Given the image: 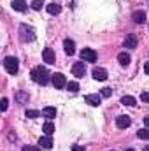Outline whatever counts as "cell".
Masks as SVG:
<instances>
[{
    "instance_id": "cell-24",
    "label": "cell",
    "mask_w": 149,
    "mask_h": 151,
    "mask_svg": "<svg viewBox=\"0 0 149 151\" xmlns=\"http://www.w3.org/2000/svg\"><path fill=\"white\" fill-rule=\"evenodd\" d=\"M42 5H44L42 0H34V2H32V9H34V11H40Z\"/></svg>"
},
{
    "instance_id": "cell-32",
    "label": "cell",
    "mask_w": 149,
    "mask_h": 151,
    "mask_svg": "<svg viewBox=\"0 0 149 151\" xmlns=\"http://www.w3.org/2000/svg\"><path fill=\"white\" fill-rule=\"evenodd\" d=\"M144 123H146V125L149 127V116H146V118H144Z\"/></svg>"
},
{
    "instance_id": "cell-26",
    "label": "cell",
    "mask_w": 149,
    "mask_h": 151,
    "mask_svg": "<svg viewBox=\"0 0 149 151\" xmlns=\"http://www.w3.org/2000/svg\"><path fill=\"white\" fill-rule=\"evenodd\" d=\"M21 151H40V146H23Z\"/></svg>"
},
{
    "instance_id": "cell-8",
    "label": "cell",
    "mask_w": 149,
    "mask_h": 151,
    "mask_svg": "<svg viewBox=\"0 0 149 151\" xmlns=\"http://www.w3.org/2000/svg\"><path fill=\"white\" fill-rule=\"evenodd\" d=\"M137 35L135 34H128L126 39H125V47H128V49H135L137 47Z\"/></svg>"
},
{
    "instance_id": "cell-28",
    "label": "cell",
    "mask_w": 149,
    "mask_h": 151,
    "mask_svg": "<svg viewBox=\"0 0 149 151\" xmlns=\"http://www.w3.org/2000/svg\"><path fill=\"white\" fill-rule=\"evenodd\" d=\"M140 100L149 104V91H142V93H140Z\"/></svg>"
},
{
    "instance_id": "cell-4",
    "label": "cell",
    "mask_w": 149,
    "mask_h": 151,
    "mask_svg": "<svg viewBox=\"0 0 149 151\" xmlns=\"http://www.w3.org/2000/svg\"><path fill=\"white\" fill-rule=\"evenodd\" d=\"M81 58H82L84 62H97V53H95L91 47H84V49L81 51Z\"/></svg>"
},
{
    "instance_id": "cell-1",
    "label": "cell",
    "mask_w": 149,
    "mask_h": 151,
    "mask_svg": "<svg viewBox=\"0 0 149 151\" xmlns=\"http://www.w3.org/2000/svg\"><path fill=\"white\" fill-rule=\"evenodd\" d=\"M32 79L37 83V84H47V81H49V72H47V69L46 67H42V65H39V67H34L32 69Z\"/></svg>"
},
{
    "instance_id": "cell-10",
    "label": "cell",
    "mask_w": 149,
    "mask_h": 151,
    "mask_svg": "<svg viewBox=\"0 0 149 151\" xmlns=\"http://www.w3.org/2000/svg\"><path fill=\"white\" fill-rule=\"evenodd\" d=\"M42 58H44L46 63H54V51H53L51 47H46V49L42 51Z\"/></svg>"
},
{
    "instance_id": "cell-23",
    "label": "cell",
    "mask_w": 149,
    "mask_h": 151,
    "mask_svg": "<svg viewBox=\"0 0 149 151\" xmlns=\"http://www.w3.org/2000/svg\"><path fill=\"white\" fill-rule=\"evenodd\" d=\"M67 88H69V91H72V93L79 91V84H77L75 81H72V83H67Z\"/></svg>"
},
{
    "instance_id": "cell-19",
    "label": "cell",
    "mask_w": 149,
    "mask_h": 151,
    "mask_svg": "<svg viewBox=\"0 0 149 151\" xmlns=\"http://www.w3.org/2000/svg\"><path fill=\"white\" fill-rule=\"evenodd\" d=\"M28 99H30V97H28L27 91H18V93H16V100H18V104H27Z\"/></svg>"
},
{
    "instance_id": "cell-17",
    "label": "cell",
    "mask_w": 149,
    "mask_h": 151,
    "mask_svg": "<svg viewBox=\"0 0 149 151\" xmlns=\"http://www.w3.org/2000/svg\"><path fill=\"white\" fill-rule=\"evenodd\" d=\"M121 104H123V106H128V107H133V106L137 104V100H135V97H132V95H125V97L121 99Z\"/></svg>"
},
{
    "instance_id": "cell-35",
    "label": "cell",
    "mask_w": 149,
    "mask_h": 151,
    "mask_svg": "<svg viewBox=\"0 0 149 151\" xmlns=\"http://www.w3.org/2000/svg\"><path fill=\"white\" fill-rule=\"evenodd\" d=\"M111 151H114V150H111Z\"/></svg>"
},
{
    "instance_id": "cell-14",
    "label": "cell",
    "mask_w": 149,
    "mask_h": 151,
    "mask_svg": "<svg viewBox=\"0 0 149 151\" xmlns=\"http://www.w3.org/2000/svg\"><path fill=\"white\" fill-rule=\"evenodd\" d=\"M93 77L97 79V81H105L107 79V70L105 69H93Z\"/></svg>"
},
{
    "instance_id": "cell-11",
    "label": "cell",
    "mask_w": 149,
    "mask_h": 151,
    "mask_svg": "<svg viewBox=\"0 0 149 151\" xmlns=\"http://www.w3.org/2000/svg\"><path fill=\"white\" fill-rule=\"evenodd\" d=\"M39 146H42V148H46V150H51V148H53V139H51V135H42V137L39 139Z\"/></svg>"
},
{
    "instance_id": "cell-27",
    "label": "cell",
    "mask_w": 149,
    "mask_h": 151,
    "mask_svg": "<svg viewBox=\"0 0 149 151\" xmlns=\"http://www.w3.org/2000/svg\"><path fill=\"white\" fill-rule=\"evenodd\" d=\"M0 107H2V111H7V107H9V100H7V99H2Z\"/></svg>"
},
{
    "instance_id": "cell-18",
    "label": "cell",
    "mask_w": 149,
    "mask_h": 151,
    "mask_svg": "<svg viewBox=\"0 0 149 151\" xmlns=\"http://www.w3.org/2000/svg\"><path fill=\"white\" fill-rule=\"evenodd\" d=\"M47 12L49 14H60L62 12V5H58V4H47Z\"/></svg>"
},
{
    "instance_id": "cell-33",
    "label": "cell",
    "mask_w": 149,
    "mask_h": 151,
    "mask_svg": "<svg viewBox=\"0 0 149 151\" xmlns=\"http://www.w3.org/2000/svg\"><path fill=\"white\" fill-rule=\"evenodd\" d=\"M126 151H135V150H132V148H128V150H126Z\"/></svg>"
},
{
    "instance_id": "cell-3",
    "label": "cell",
    "mask_w": 149,
    "mask_h": 151,
    "mask_svg": "<svg viewBox=\"0 0 149 151\" xmlns=\"http://www.w3.org/2000/svg\"><path fill=\"white\" fill-rule=\"evenodd\" d=\"M4 67H5V70H7L9 74H16L18 69H19V62H18V58H14V56H7V58L4 60Z\"/></svg>"
},
{
    "instance_id": "cell-25",
    "label": "cell",
    "mask_w": 149,
    "mask_h": 151,
    "mask_svg": "<svg viewBox=\"0 0 149 151\" xmlns=\"http://www.w3.org/2000/svg\"><path fill=\"white\" fill-rule=\"evenodd\" d=\"M39 111H34V109H30V111H27V118H30V119H34V118H39Z\"/></svg>"
},
{
    "instance_id": "cell-12",
    "label": "cell",
    "mask_w": 149,
    "mask_h": 151,
    "mask_svg": "<svg viewBox=\"0 0 149 151\" xmlns=\"http://www.w3.org/2000/svg\"><path fill=\"white\" fill-rule=\"evenodd\" d=\"M63 47H65V53H67L69 56H72L75 53V44H74V40H70V39H65Z\"/></svg>"
},
{
    "instance_id": "cell-9",
    "label": "cell",
    "mask_w": 149,
    "mask_h": 151,
    "mask_svg": "<svg viewBox=\"0 0 149 151\" xmlns=\"http://www.w3.org/2000/svg\"><path fill=\"white\" fill-rule=\"evenodd\" d=\"M116 125L119 128H128L132 125V119H130V116H117L116 118Z\"/></svg>"
},
{
    "instance_id": "cell-6",
    "label": "cell",
    "mask_w": 149,
    "mask_h": 151,
    "mask_svg": "<svg viewBox=\"0 0 149 151\" xmlns=\"http://www.w3.org/2000/svg\"><path fill=\"white\" fill-rule=\"evenodd\" d=\"M72 72H74L75 77H84V74H86V65H84V62H75L74 67H72Z\"/></svg>"
},
{
    "instance_id": "cell-29",
    "label": "cell",
    "mask_w": 149,
    "mask_h": 151,
    "mask_svg": "<svg viewBox=\"0 0 149 151\" xmlns=\"http://www.w3.org/2000/svg\"><path fill=\"white\" fill-rule=\"evenodd\" d=\"M111 95H112L111 88H102V97H111Z\"/></svg>"
},
{
    "instance_id": "cell-20",
    "label": "cell",
    "mask_w": 149,
    "mask_h": 151,
    "mask_svg": "<svg viewBox=\"0 0 149 151\" xmlns=\"http://www.w3.org/2000/svg\"><path fill=\"white\" fill-rule=\"evenodd\" d=\"M42 114L46 116V118H56V107H44L42 109Z\"/></svg>"
},
{
    "instance_id": "cell-22",
    "label": "cell",
    "mask_w": 149,
    "mask_h": 151,
    "mask_svg": "<svg viewBox=\"0 0 149 151\" xmlns=\"http://www.w3.org/2000/svg\"><path fill=\"white\" fill-rule=\"evenodd\" d=\"M137 137H139V139H146V141H148V139H149V130H148V128H140V130L137 132Z\"/></svg>"
},
{
    "instance_id": "cell-21",
    "label": "cell",
    "mask_w": 149,
    "mask_h": 151,
    "mask_svg": "<svg viewBox=\"0 0 149 151\" xmlns=\"http://www.w3.org/2000/svg\"><path fill=\"white\" fill-rule=\"evenodd\" d=\"M42 130L46 132V135H53V132H54V125H53L51 121H47V123H44Z\"/></svg>"
},
{
    "instance_id": "cell-7",
    "label": "cell",
    "mask_w": 149,
    "mask_h": 151,
    "mask_svg": "<svg viewBox=\"0 0 149 151\" xmlns=\"http://www.w3.org/2000/svg\"><path fill=\"white\" fill-rule=\"evenodd\" d=\"M84 100H86V104H90V106L97 107V106H100L102 97H100L98 93H93V95H86V97H84Z\"/></svg>"
},
{
    "instance_id": "cell-5",
    "label": "cell",
    "mask_w": 149,
    "mask_h": 151,
    "mask_svg": "<svg viewBox=\"0 0 149 151\" xmlns=\"http://www.w3.org/2000/svg\"><path fill=\"white\" fill-rule=\"evenodd\" d=\"M51 79H53V84H54V88H58V90L67 86V79H65V76L60 74V72H58V74H53V77H51Z\"/></svg>"
},
{
    "instance_id": "cell-13",
    "label": "cell",
    "mask_w": 149,
    "mask_h": 151,
    "mask_svg": "<svg viewBox=\"0 0 149 151\" xmlns=\"http://www.w3.org/2000/svg\"><path fill=\"white\" fill-rule=\"evenodd\" d=\"M132 19H133L135 23L142 25V23H146V12H144V11H135V12L132 14Z\"/></svg>"
},
{
    "instance_id": "cell-31",
    "label": "cell",
    "mask_w": 149,
    "mask_h": 151,
    "mask_svg": "<svg viewBox=\"0 0 149 151\" xmlns=\"http://www.w3.org/2000/svg\"><path fill=\"white\" fill-rule=\"evenodd\" d=\"M144 70H146V74L149 76V62H146V65H144Z\"/></svg>"
},
{
    "instance_id": "cell-16",
    "label": "cell",
    "mask_w": 149,
    "mask_h": 151,
    "mask_svg": "<svg viewBox=\"0 0 149 151\" xmlns=\"http://www.w3.org/2000/svg\"><path fill=\"white\" fill-rule=\"evenodd\" d=\"M11 5H12V9L18 11V12H25V11H27V2H25V0H14Z\"/></svg>"
},
{
    "instance_id": "cell-15",
    "label": "cell",
    "mask_w": 149,
    "mask_h": 151,
    "mask_svg": "<svg viewBox=\"0 0 149 151\" xmlns=\"http://www.w3.org/2000/svg\"><path fill=\"white\" fill-rule=\"evenodd\" d=\"M117 62H119L123 67H126V65L132 62V56H130L126 51H123V53H119V55H117Z\"/></svg>"
},
{
    "instance_id": "cell-34",
    "label": "cell",
    "mask_w": 149,
    "mask_h": 151,
    "mask_svg": "<svg viewBox=\"0 0 149 151\" xmlns=\"http://www.w3.org/2000/svg\"><path fill=\"white\" fill-rule=\"evenodd\" d=\"M144 151H149V146H146V150H144Z\"/></svg>"
},
{
    "instance_id": "cell-2",
    "label": "cell",
    "mask_w": 149,
    "mask_h": 151,
    "mask_svg": "<svg viewBox=\"0 0 149 151\" xmlns=\"http://www.w3.org/2000/svg\"><path fill=\"white\" fill-rule=\"evenodd\" d=\"M35 39V30L28 25H21L19 27V40L21 42H32Z\"/></svg>"
},
{
    "instance_id": "cell-30",
    "label": "cell",
    "mask_w": 149,
    "mask_h": 151,
    "mask_svg": "<svg viewBox=\"0 0 149 151\" xmlns=\"http://www.w3.org/2000/svg\"><path fill=\"white\" fill-rule=\"evenodd\" d=\"M72 151H86V150H84V146H77L75 144V146H72Z\"/></svg>"
}]
</instances>
